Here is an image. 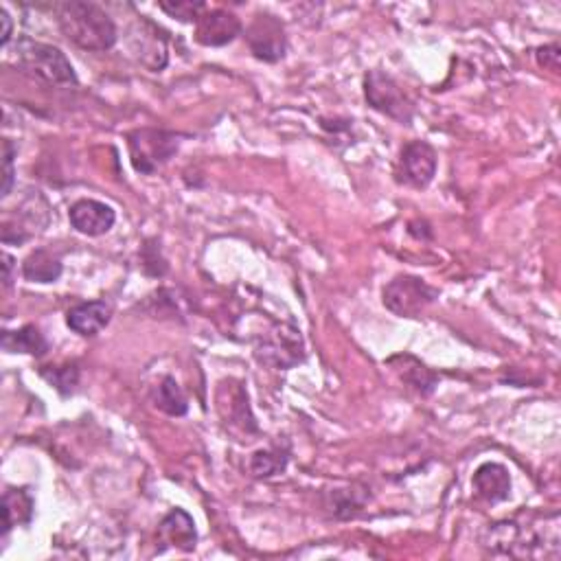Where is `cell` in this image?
Segmentation results:
<instances>
[{"label": "cell", "mask_w": 561, "mask_h": 561, "mask_svg": "<svg viewBox=\"0 0 561 561\" xmlns=\"http://www.w3.org/2000/svg\"><path fill=\"white\" fill-rule=\"evenodd\" d=\"M246 40L257 60L268 64L283 60L285 51H288L283 22L272 14H257L246 29Z\"/></svg>", "instance_id": "cell-9"}, {"label": "cell", "mask_w": 561, "mask_h": 561, "mask_svg": "<svg viewBox=\"0 0 561 561\" xmlns=\"http://www.w3.org/2000/svg\"><path fill=\"white\" fill-rule=\"evenodd\" d=\"M112 318V307L106 301H88L68 309L66 325L79 336H97L101 329H106Z\"/></svg>", "instance_id": "cell-13"}, {"label": "cell", "mask_w": 561, "mask_h": 561, "mask_svg": "<svg viewBox=\"0 0 561 561\" xmlns=\"http://www.w3.org/2000/svg\"><path fill=\"white\" fill-rule=\"evenodd\" d=\"M382 296L386 309H391L393 314L402 318H417L439 299V292L430 288V285L419 277L402 274V277H395L386 285Z\"/></svg>", "instance_id": "cell-5"}, {"label": "cell", "mask_w": 561, "mask_h": 561, "mask_svg": "<svg viewBox=\"0 0 561 561\" xmlns=\"http://www.w3.org/2000/svg\"><path fill=\"white\" fill-rule=\"evenodd\" d=\"M255 356L259 362L272 366V369H292L305 360V345L301 331L294 325H274L261 336Z\"/></svg>", "instance_id": "cell-4"}, {"label": "cell", "mask_w": 561, "mask_h": 561, "mask_svg": "<svg viewBox=\"0 0 561 561\" xmlns=\"http://www.w3.org/2000/svg\"><path fill=\"white\" fill-rule=\"evenodd\" d=\"M57 25L68 42L84 51H110L119 40L112 18L93 3H62L57 7Z\"/></svg>", "instance_id": "cell-2"}, {"label": "cell", "mask_w": 561, "mask_h": 561, "mask_svg": "<svg viewBox=\"0 0 561 561\" xmlns=\"http://www.w3.org/2000/svg\"><path fill=\"white\" fill-rule=\"evenodd\" d=\"M474 491L478 498H483L487 502H502L507 500L511 494V476L509 469L500 463H485L476 469L474 474Z\"/></svg>", "instance_id": "cell-14"}, {"label": "cell", "mask_w": 561, "mask_h": 561, "mask_svg": "<svg viewBox=\"0 0 561 561\" xmlns=\"http://www.w3.org/2000/svg\"><path fill=\"white\" fill-rule=\"evenodd\" d=\"M158 7L169 18H176L180 22H198V18L206 11L204 3H193V0H163Z\"/></svg>", "instance_id": "cell-22"}, {"label": "cell", "mask_w": 561, "mask_h": 561, "mask_svg": "<svg viewBox=\"0 0 561 561\" xmlns=\"http://www.w3.org/2000/svg\"><path fill=\"white\" fill-rule=\"evenodd\" d=\"M44 377H47L57 391L66 395L68 391H73V386L77 384L79 371H77V366H64V369H53V373L44 371Z\"/></svg>", "instance_id": "cell-24"}, {"label": "cell", "mask_w": 561, "mask_h": 561, "mask_svg": "<svg viewBox=\"0 0 561 561\" xmlns=\"http://www.w3.org/2000/svg\"><path fill=\"white\" fill-rule=\"evenodd\" d=\"M22 274L33 283H55L62 277V263L47 250H36L22 263Z\"/></svg>", "instance_id": "cell-19"}, {"label": "cell", "mask_w": 561, "mask_h": 561, "mask_svg": "<svg viewBox=\"0 0 561 561\" xmlns=\"http://www.w3.org/2000/svg\"><path fill=\"white\" fill-rule=\"evenodd\" d=\"M559 60H561V51H559L557 44H548V47L537 49V62H540V66L548 68V71L557 73L559 71Z\"/></svg>", "instance_id": "cell-25"}, {"label": "cell", "mask_w": 561, "mask_h": 561, "mask_svg": "<svg viewBox=\"0 0 561 561\" xmlns=\"http://www.w3.org/2000/svg\"><path fill=\"white\" fill-rule=\"evenodd\" d=\"M33 509H36V502H33L27 489H7L3 496V533L7 535L14 526L29 524L33 518Z\"/></svg>", "instance_id": "cell-18"}, {"label": "cell", "mask_w": 561, "mask_h": 561, "mask_svg": "<svg viewBox=\"0 0 561 561\" xmlns=\"http://www.w3.org/2000/svg\"><path fill=\"white\" fill-rule=\"evenodd\" d=\"M18 154V147L11 143L9 139H5L3 143V198H7L11 189H14V160Z\"/></svg>", "instance_id": "cell-23"}, {"label": "cell", "mask_w": 561, "mask_h": 561, "mask_svg": "<svg viewBox=\"0 0 561 561\" xmlns=\"http://www.w3.org/2000/svg\"><path fill=\"white\" fill-rule=\"evenodd\" d=\"M239 33L242 22L226 9H206L196 22V42L202 47H226Z\"/></svg>", "instance_id": "cell-11"}, {"label": "cell", "mask_w": 561, "mask_h": 561, "mask_svg": "<svg viewBox=\"0 0 561 561\" xmlns=\"http://www.w3.org/2000/svg\"><path fill=\"white\" fill-rule=\"evenodd\" d=\"M388 364L393 366V369L399 373V377H402L408 386L417 388L421 395H430L434 391V386L439 384L437 375H434L428 366H423L417 358H412V356H395L388 360Z\"/></svg>", "instance_id": "cell-16"}, {"label": "cell", "mask_w": 561, "mask_h": 561, "mask_svg": "<svg viewBox=\"0 0 561 561\" xmlns=\"http://www.w3.org/2000/svg\"><path fill=\"white\" fill-rule=\"evenodd\" d=\"M71 224L77 233L86 237H101L112 231L114 222H117V213L112 206L97 202V200H79L68 211Z\"/></svg>", "instance_id": "cell-12"}, {"label": "cell", "mask_w": 561, "mask_h": 561, "mask_svg": "<svg viewBox=\"0 0 561 561\" xmlns=\"http://www.w3.org/2000/svg\"><path fill=\"white\" fill-rule=\"evenodd\" d=\"M154 404L169 417H185L189 410L187 395L182 393V388L174 377H165V380L158 384L154 393Z\"/></svg>", "instance_id": "cell-20"}, {"label": "cell", "mask_w": 561, "mask_h": 561, "mask_svg": "<svg viewBox=\"0 0 561 561\" xmlns=\"http://www.w3.org/2000/svg\"><path fill=\"white\" fill-rule=\"evenodd\" d=\"M158 533L167 544H171L174 548H178V551H185V553H191L198 544L196 524H193L191 515L182 509L169 511L163 518V522H160Z\"/></svg>", "instance_id": "cell-15"}, {"label": "cell", "mask_w": 561, "mask_h": 561, "mask_svg": "<svg viewBox=\"0 0 561 561\" xmlns=\"http://www.w3.org/2000/svg\"><path fill=\"white\" fill-rule=\"evenodd\" d=\"M288 465V456L279 450H259L250 459V472L257 478H270L274 474H281Z\"/></svg>", "instance_id": "cell-21"}, {"label": "cell", "mask_w": 561, "mask_h": 561, "mask_svg": "<svg viewBox=\"0 0 561 561\" xmlns=\"http://www.w3.org/2000/svg\"><path fill=\"white\" fill-rule=\"evenodd\" d=\"M364 97L373 110L404 125H408L412 121V114H415V106H412L402 86L382 71H371L364 77Z\"/></svg>", "instance_id": "cell-6"}, {"label": "cell", "mask_w": 561, "mask_h": 561, "mask_svg": "<svg viewBox=\"0 0 561 561\" xmlns=\"http://www.w3.org/2000/svg\"><path fill=\"white\" fill-rule=\"evenodd\" d=\"M128 147L134 169L141 174H154L178 152V136L165 130L145 128L128 136Z\"/></svg>", "instance_id": "cell-7"}, {"label": "cell", "mask_w": 561, "mask_h": 561, "mask_svg": "<svg viewBox=\"0 0 561 561\" xmlns=\"http://www.w3.org/2000/svg\"><path fill=\"white\" fill-rule=\"evenodd\" d=\"M0 22H3V33H0V44L7 47L11 36H14V25H11V16L7 9H0Z\"/></svg>", "instance_id": "cell-26"}, {"label": "cell", "mask_w": 561, "mask_h": 561, "mask_svg": "<svg viewBox=\"0 0 561 561\" xmlns=\"http://www.w3.org/2000/svg\"><path fill=\"white\" fill-rule=\"evenodd\" d=\"M18 64L33 77L53 86H75L77 75L68 57L51 44L22 38L16 47Z\"/></svg>", "instance_id": "cell-3"}, {"label": "cell", "mask_w": 561, "mask_h": 561, "mask_svg": "<svg viewBox=\"0 0 561 561\" xmlns=\"http://www.w3.org/2000/svg\"><path fill=\"white\" fill-rule=\"evenodd\" d=\"M483 546L494 557L513 559H537L559 557V515H544L540 520H529L520 524L518 520L491 524Z\"/></svg>", "instance_id": "cell-1"}, {"label": "cell", "mask_w": 561, "mask_h": 561, "mask_svg": "<svg viewBox=\"0 0 561 561\" xmlns=\"http://www.w3.org/2000/svg\"><path fill=\"white\" fill-rule=\"evenodd\" d=\"M130 53L139 60L147 71H163L169 62V47L165 31L156 27L150 20H136L128 33Z\"/></svg>", "instance_id": "cell-8"}, {"label": "cell", "mask_w": 561, "mask_h": 561, "mask_svg": "<svg viewBox=\"0 0 561 561\" xmlns=\"http://www.w3.org/2000/svg\"><path fill=\"white\" fill-rule=\"evenodd\" d=\"M437 174V152L426 141H412L399 158V180L415 189H426Z\"/></svg>", "instance_id": "cell-10"}, {"label": "cell", "mask_w": 561, "mask_h": 561, "mask_svg": "<svg viewBox=\"0 0 561 561\" xmlns=\"http://www.w3.org/2000/svg\"><path fill=\"white\" fill-rule=\"evenodd\" d=\"M3 281H5V288H9L11 283H14V257L11 255H3Z\"/></svg>", "instance_id": "cell-27"}, {"label": "cell", "mask_w": 561, "mask_h": 561, "mask_svg": "<svg viewBox=\"0 0 561 561\" xmlns=\"http://www.w3.org/2000/svg\"><path fill=\"white\" fill-rule=\"evenodd\" d=\"M3 349L7 353H29V356L40 358L49 351V342L38 327L25 325L16 331H3Z\"/></svg>", "instance_id": "cell-17"}]
</instances>
